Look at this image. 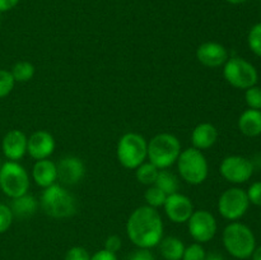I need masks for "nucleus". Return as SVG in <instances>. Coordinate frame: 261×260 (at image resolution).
<instances>
[{
    "label": "nucleus",
    "instance_id": "f257e3e1",
    "mask_svg": "<svg viewBox=\"0 0 261 260\" xmlns=\"http://www.w3.org/2000/svg\"><path fill=\"white\" fill-rule=\"evenodd\" d=\"M126 235L139 249L158 246L163 239V221L160 212L149 205L138 206L127 218Z\"/></svg>",
    "mask_w": 261,
    "mask_h": 260
},
{
    "label": "nucleus",
    "instance_id": "f03ea898",
    "mask_svg": "<svg viewBox=\"0 0 261 260\" xmlns=\"http://www.w3.org/2000/svg\"><path fill=\"white\" fill-rule=\"evenodd\" d=\"M40 205L46 216L55 219L70 218L78 211L75 196L58 184L43 189Z\"/></svg>",
    "mask_w": 261,
    "mask_h": 260
},
{
    "label": "nucleus",
    "instance_id": "7ed1b4c3",
    "mask_svg": "<svg viewBox=\"0 0 261 260\" xmlns=\"http://www.w3.org/2000/svg\"><path fill=\"white\" fill-rule=\"evenodd\" d=\"M222 241L227 252L240 260L251 257L256 247V239L252 229L246 224L237 221L231 222L224 227Z\"/></svg>",
    "mask_w": 261,
    "mask_h": 260
},
{
    "label": "nucleus",
    "instance_id": "20e7f679",
    "mask_svg": "<svg viewBox=\"0 0 261 260\" xmlns=\"http://www.w3.org/2000/svg\"><path fill=\"white\" fill-rule=\"evenodd\" d=\"M181 150V143L176 135L160 133L148 142L147 158L160 170H166L177 162Z\"/></svg>",
    "mask_w": 261,
    "mask_h": 260
},
{
    "label": "nucleus",
    "instance_id": "39448f33",
    "mask_svg": "<svg viewBox=\"0 0 261 260\" xmlns=\"http://www.w3.org/2000/svg\"><path fill=\"white\" fill-rule=\"evenodd\" d=\"M148 155V142L138 133H125L117 142L116 157L126 170H135L145 162Z\"/></svg>",
    "mask_w": 261,
    "mask_h": 260
},
{
    "label": "nucleus",
    "instance_id": "423d86ee",
    "mask_svg": "<svg viewBox=\"0 0 261 260\" xmlns=\"http://www.w3.org/2000/svg\"><path fill=\"white\" fill-rule=\"evenodd\" d=\"M176 165L181 178L190 185H200L209 175V165L205 155L194 147L181 150Z\"/></svg>",
    "mask_w": 261,
    "mask_h": 260
},
{
    "label": "nucleus",
    "instance_id": "0eeeda50",
    "mask_svg": "<svg viewBox=\"0 0 261 260\" xmlns=\"http://www.w3.org/2000/svg\"><path fill=\"white\" fill-rule=\"evenodd\" d=\"M223 76L229 86L245 91L250 87L256 86L259 81L257 69L250 61L240 56L228 58L223 65Z\"/></svg>",
    "mask_w": 261,
    "mask_h": 260
},
{
    "label": "nucleus",
    "instance_id": "6e6552de",
    "mask_svg": "<svg viewBox=\"0 0 261 260\" xmlns=\"http://www.w3.org/2000/svg\"><path fill=\"white\" fill-rule=\"evenodd\" d=\"M30 176L20 163L7 161L0 168V190L10 199L28 193Z\"/></svg>",
    "mask_w": 261,
    "mask_h": 260
},
{
    "label": "nucleus",
    "instance_id": "1a4fd4ad",
    "mask_svg": "<svg viewBox=\"0 0 261 260\" xmlns=\"http://www.w3.org/2000/svg\"><path fill=\"white\" fill-rule=\"evenodd\" d=\"M250 201L247 198L246 190L241 188H229L221 194L218 199L219 214L224 219L231 222L239 221L249 211Z\"/></svg>",
    "mask_w": 261,
    "mask_h": 260
},
{
    "label": "nucleus",
    "instance_id": "9d476101",
    "mask_svg": "<svg viewBox=\"0 0 261 260\" xmlns=\"http://www.w3.org/2000/svg\"><path fill=\"white\" fill-rule=\"evenodd\" d=\"M186 223H188L189 233L198 244H206V242L212 241L218 229L216 217L205 209L194 211Z\"/></svg>",
    "mask_w": 261,
    "mask_h": 260
},
{
    "label": "nucleus",
    "instance_id": "9b49d317",
    "mask_svg": "<svg viewBox=\"0 0 261 260\" xmlns=\"http://www.w3.org/2000/svg\"><path fill=\"white\" fill-rule=\"evenodd\" d=\"M222 177L234 185L247 183L254 175V165L249 158L244 155H228L222 161L219 166Z\"/></svg>",
    "mask_w": 261,
    "mask_h": 260
},
{
    "label": "nucleus",
    "instance_id": "f8f14e48",
    "mask_svg": "<svg viewBox=\"0 0 261 260\" xmlns=\"http://www.w3.org/2000/svg\"><path fill=\"white\" fill-rule=\"evenodd\" d=\"M163 208L167 218L173 223H186L194 213V204L191 199L181 193L167 195Z\"/></svg>",
    "mask_w": 261,
    "mask_h": 260
},
{
    "label": "nucleus",
    "instance_id": "ddd939ff",
    "mask_svg": "<svg viewBox=\"0 0 261 260\" xmlns=\"http://www.w3.org/2000/svg\"><path fill=\"white\" fill-rule=\"evenodd\" d=\"M229 54L222 43L214 41H206L196 48V59L201 65L206 68H221L228 60Z\"/></svg>",
    "mask_w": 261,
    "mask_h": 260
},
{
    "label": "nucleus",
    "instance_id": "4468645a",
    "mask_svg": "<svg viewBox=\"0 0 261 260\" xmlns=\"http://www.w3.org/2000/svg\"><path fill=\"white\" fill-rule=\"evenodd\" d=\"M58 178L64 185L73 186L81 183L86 173V166L81 158L75 155H65L56 163Z\"/></svg>",
    "mask_w": 261,
    "mask_h": 260
},
{
    "label": "nucleus",
    "instance_id": "2eb2a0df",
    "mask_svg": "<svg viewBox=\"0 0 261 260\" xmlns=\"http://www.w3.org/2000/svg\"><path fill=\"white\" fill-rule=\"evenodd\" d=\"M56 148L55 139L46 130H37L28 138L27 153L36 161L46 160L54 153Z\"/></svg>",
    "mask_w": 261,
    "mask_h": 260
},
{
    "label": "nucleus",
    "instance_id": "dca6fc26",
    "mask_svg": "<svg viewBox=\"0 0 261 260\" xmlns=\"http://www.w3.org/2000/svg\"><path fill=\"white\" fill-rule=\"evenodd\" d=\"M28 138L22 130L13 129L9 130L4 135L2 142V149L8 161L18 162L22 160L27 153Z\"/></svg>",
    "mask_w": 261,
    "mask_h": 260
},
{
    "label": "nucleus",
    "instance_id": "f3484780",
    "mask_svg": "<svg viewBox=\"0 0 261 260\" xmlns=\"http://www.w3.org/2000/svg\"><path fill=\"white\" fill-rule=\"evenodd\" d=\"M218 140V130L211 122H200L191 133L193 147L199 150H205L213 147Z\"/></svg>",
    "mask_w": 261,
    "mask_h": 260
},
{
    "label": "nucleus",
    "instance_id": "a211bd4d",
    "mask_svg": "<svg viewBox=\"0 0 261 260\" xmlns=\"http://www.w3.org/2000/svg\"><path fill=\"white\" fill-rule=\"evenodd\" d=\"M32 178L40 188L46 189L56 184L58 180V166L48 158L36 161L32 168Z\"/></svg>",
    "mask_w": 261,
    "mask_h": 260
},
{
    "label": "nucleus",
    "instance_id": "6ab92c4d",
    "mask_svg": "<svg viewBox=\"0 0 261 260\" xmlns=\"http://www.w3.org/2000/svg\"><path fill=\"white\" fill-rule=\"evenodd\" d=\"M237 126L241 134L247 138H256L261 135V111L247 109L240 115Z\"/></svg>",
    "mask_w": 261,
    "mask_h": 260
},
{
    "label": "nucleus",
    "instance_id": "aec40b11",
    "mask_svg": "<svg viewBox=\"0 0 261 260\" xmlns=\"http://www.w3.org/2000/svg\"><path fill=\"white\" fill-rule=\"evenodd\" d=\"M38 203L37 199L31 194L25 193L23 195L18 196V198L12 199V204H10V209L13 212V216L18 217V218H30L33 214L37 212Z\"/></svg>",
    "mask_w": 261,
    "mask_h": 260
},
{
    "label": "nucleus",
    "instance_id": "412c9836",
    "mask_svg": "<svg viewBox=\"0 0 261 260\" xmlns=\"http://www.w3.org/2000/svg\"><path fill=\"white\" fill-rule=\"evenodd\" d=\"M185 247L184 241H181L178 237L175 236L163 237L158 244L161 256L165 260H181Z\"/></svg>",
    "mask_w": 261,
    "mask_h": 260
},
{
    "label": "nucleus",
    "instance_id": "4be33fe9",
    "mask_svg": "<svg viewBox=\"0 0 261 260\" xmlns=\"http://www.w3.org/2000/svg\"><path fill=\"white\" fill-rule=\"evenodd\" d=\"M154 185L160 188L166 195H171V194L178 193L180 181H178V177L175 173L167 171V168H166V170H160Z\"/></svg>",
    "mask_w": 261,
    "mask_h": 260
},
{
    "label": "nucleus",
    "instance_id": "5701e85b",
    "mask_svg": "<svg viewBox=\"0 0 261 260\" xmlns=\"http://www.w3.org/2000/svg\"><path fill=\"white\" fill-rule=\"evenodd\" d=\"M158 172H160V168L155 167L153 163L150 162H144L139 166V167L135 168V177L143 185H154L155 178H157Z\"/></svg>",
    "mask_w": 261,
    "mask_h": 260
},
{
    "label": "nucleus",
    "instance_id": "b1692460",
    "mask_svg": "<svg viewBox=\"0 0 261 260\" xmlns=\"http://www.w3.org/2000/svg\"><path fill=\"white\" fill-rule=\"evenodd\" d=\"M10 73H12L15 82H18V83H25V82L31 81L35 76L36 69L33 66V64L30 63V61H18V63H15L13 65Z\"/></svg>",
    "mask_w": 261,
    "mask_h": 260
},
{
    "label": "nucleus",
    "instance_id": "393cba45",
    "mask_svg": "<svg viewBox=\"0 0 261 260\" xmlns=\"http://www.w3.org/2000/svg\"><path fill=\"white\" fill-rule=\"evenodd\" d=\"M166 198H167V195L155 185H150L144 194V200L147 203V205L155 209L160 208V206H163Z\"/></svg>",
    "mask_w": 261,
    "mask_h": 260
},
{
    "label": "nucleus",
    "instance_id": "a878e982",
    "mask_svg": "<svg viewBox=\"0 0 261 260\" xmlns=\"http://www.w3.org/2000/svg\"><path fill=\"white\" fill-rule=\"evenodd\" d=\"M247 45L252 54L261 58V22L250 28L247 35Z\"/></svg>",
    "mask_w": 261,
    "mask_h": 260
},
{
    "label": "nucleus",
    "instance_id": "bb28decb",
    "mask_svg": "<svg viewBox=\"0 0 261 260\" xmlns=\"http://www.w3.org/2000/svg\"><path fill=\"white\" fill-rule=\"evenodd\" d=\"M245 102L247 107L261 111V87L252 86L245 91Z\"/></svg>",
    "mask_w": 261,
    "mask_h": 260
},
{
    "label": "nucleus",
    "instance_id": "cd10ccee",
    "mask_svg": "<svg viewBox=\"0 0 261 260\" xmlns=\"http://www.w3.org/2000/svg\"><path fill=\"white\" fill-rule=\"evenodd\" d=\"M14 86L15 81L12 73L5 69H0V98H4L8 94H10Z\"/></svg>",
    "mask_w": 261,
    "mask_h": 260
},
{
    "label": "nucleus",
    "instance_id": "c85d7f7f",
    "mask_svg": "<svg viewBox=\"0 0 261 260\" xmlns=\"http://www.w3.org/2000/svg\"><path fill=\"white\" fill-rule=\"evenodd\" d=\"M205 256L206 251L203 247V245L194 242V244L185 247V251H184L182 259L181 260H205Z\"/></svg>",
    "mask_w": 261,
    "mask_h": 260
},
{
    "label": "nucleus",
    "instance_id": "c756f323",
    "mask_svg": "<svg viewBox=\"0 0 261 260\" xmlns=\"http://www.w3.org/2000/svg\"><path fill=\"white\" fill-rule=\"evenodd\" d=\"M13 219H14V216H13L10 206H8L7 204L0 203V235L4 233L10 228Z\"/></svg>",
    "mask_w": 261,
    "mask_h": 260
},
{
    "label": "nucleus",
    "instance_id": "7c9ffc66",
    "mask_svg": "<svg viewBox=\"0 0 261 260\" xmlns=\"http://www.w3.org/2000/svg\"><path fill=\"white\" fill-rule=\"evenodd\" d=\"M64 260H91V255L86 247L73 246L66 251Z\"/></svg>",
    "mask_w": 261,
    "mask_h": 260
},
{
    "label": "nucleus",
    "instance_id": "2f4dec72",
    "mask_svg": "<svg viewBox=\"0 0 261 260\" xmlns=\"http://www.w3.org/2000/svg\"><path fill=\"white\" fill-rule=\"evenodd\" d=\"M247 198L250 204L256 206H261V181H255L246 190Z\"/></svg>",
    "mask_w": 261,
    "mask_h": 260
},
{
    "label": "nucleus",
    "instance_id": "473e14b6",
    "mask_svg": "<svg viewBox=\"0 0 261 260\" xmlns=\"http://www.w3.org/2000/svg\"><path fill=\"white\" fill-rule=\"evenodd\" d=\"M126 260H155L154 255L150 251V249H139L138 247L135 251L127 256Z\"/></svg>",
    "mask_w": 261,
    "mask_h": 260
},
{
    "label": "nucleus",
    "instance_id": "72a5a7b5",
    "mask_svg": "<svg viewBox=\"0 0 261 260\" xmlns=\"http://www.w3.org/2000/svg\"><path fill=\"white\" fill-rule=\"evenodd\" d=\"M121 246H122V241L117 235H111V236L107 237L106 241H105V250L115 252V254L121 249Z\"/></svg>",
    "mask_w": 261,
    "mask_h": 260
},
{
    "label": "nucleus",
    "instance_id": "f704fd0d",
    "mask_svg": "<svg viewBox=\"0 0 261 260\" xmlns=\"http://www.w3.org/2000/svg\"><path fill=\"white\" fill-rule=\"evenodd\" d=\"M91 260H119L117 259V255L115 252L107 251V250L102 249L99 251L94 252L93 255H91Z\"/></svg>",
    "mask_w": 261,
    "mask_h": 260
},
{
    "label": "nucleus",
    "instance_id": "c9c22d12",
    "mask_svg": "<svg viewBox=\"0 0 261 260\" xmlns=\"http://www.w3.org/2000/svg\"><path fill=\"white\" fill-rule=\"evenodd\" d=\"M20 0H0V13L9 12L19 4Z\"/></svg>",
    "mask_w": 261,
    "mask_h": 260
},
{
    "label": "nucleus",
    "instance_id": "e433bc0d",
    "mask_svg": "<svg viewBox=\"0 0 261 260\" xmlns=\"http://www.w3.org/2000/svg\"><path fill=\"white\" fill-rule=\"evenodd\" d=\"M205 260H224V257H223V255H221L219 252L213 251V252H209V254H206Z\"/></svg>",
    "mask_w": 261,
    "mask_h": 260
},
{
    "label": "nucleus",
    "instance_id": "4c0bfd02",
    "mask_svg": "<svg viewBox=\"0 0 261 260\" xmlns=\"http://www.w3.org/2000/svg\"><path fill=\"white\" fill-rule=\"evenodd\" d=\"M251 259L252 260H261V245L260 246L255 247L254 252H252V255H251Z\"/></svg>",
    "mask_w": 261,
    "mask_h": 260
},
{
    "label": "nucleus",
    "instance_id": "58836bf2",
    "mask_svg": "<svg viewBox=\"0 0 261 260\" xmlns=\"http://www.w3.org/2000/svg\"><path fill=\"white\" fill-rule=\"evenodd\" d=\"M227 3H229V4L232 5H240V4H244V3L249 2V0H226Z\"/></svg>",
    "mask_w": 261,
    "mask_h": 260
},
{
    "label": "nucleus",
    "instance_id": "ea45409f",
    "mask_svg": "<svg viewBox=\"0 0 261 260\" xmlns=\"http://www.w3.org/2000/svg\"><path fill=\"white\" fill-rule=\"evenodd\" d=\"M2 166H3V162H2V158H0V168H2Z\"/></svg>",
    "mask_w": 261,
    "mask_h": 260
},
{
    "label": "nucleus",
    "instance_id": "a19ab883",
    "mask_svg": "<svg viewBox=\"0 0 261 260\" xmlns=\"http://www.w3.org/2000/svg\"><path fill=\"white\" fill-rule=\"evenodd\" d=\"M260 223H261V216H260Z\"/></svg>",
    "mask_w": 261,
    "mask_h": 260
}]
</instances>
